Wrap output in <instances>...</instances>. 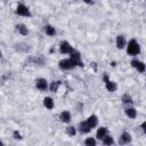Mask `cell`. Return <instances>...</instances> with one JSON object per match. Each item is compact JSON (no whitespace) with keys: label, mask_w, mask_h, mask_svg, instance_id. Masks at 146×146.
I'll list each match as a JSON object with an SVG mask.
<instances>
[{"label":"cell","mask_w":146,"mask_h":146,"mask_svg":"<svg viewBox=\"0 0 146 146\" xmlns=\"http://www.w3.org/2000/svg\"><path fill=\"white\" fill-rule=\"evenodd\" d=\"M127 52H128V55H130V56H137V55L140 52V46H139V43H138L135 39H131V40L128 42Z\"/></svg>","instance_id":"obj_1"},{"label":"cell","mask_w":146,"mask_h":146,"mask_svg":"<svg viewBox=\"0 0 146 146\" xmlns=\"http://www.w3.org/2000/svg\"><path fill=\"white\" fill-rule=\"evenodd\" d=\"M16 14L19 15V16H25V17H31V13H30V9L23 5V3H18L17 7H16Z\"/></svg>","instance_id":"obj_2"},{"label":"cell","mask_w":146,"mask_h":146,"mask_svg":"<svg viewBox=\"0 0 146 146\" xmlns=\"http://www.w3.org/2000/svg\"><path fill=\"white\" fill-rule=\"evenodd\" d=\"M58 66H59L60 70H71L73 67H75L76 65L74 64V62L71 58H68V59H62V60H59Z\"/></svg>","instance_id":"obj_3"},{"label":"cell","mask_w":146,"mask_h":146,"mask_svg":"<svg viewBox=\"0 0 146 146\" xmlns=\"http://www.w3.org/2000/svg\"><path fill=\"white\" fill-rule=\"evenodd\" d=\"M73 47L67 42V41H62L60 42V46H59V51L62 54H71L73 51Z\"/></svg>","instance_id":"obj_4"},{"label":"cell","mask_w":146,"mask_h":146,"mask_svg":"<svg viewBox=\"0 0 146 146\" xmlns=\"http://www.w3.org/2000/svg\"><path fill=\"white\" fill-rule=\"evenodd\" d=\"M131 66L135 67L139 73H144L145 70H146V65H145L143 62L138 60V59H132V60H131Z\"/></svg>","instance_id":"obj_5"},{"label":"cell","mask_w":146,"mask_h":146,"mask_svg":"<svg viewBox=\"0 0 146 146\" xmlns=\"http://www.w3.org/2000/svg\"><path fill=\"white\" fill-rule=\"evenodd\" d=\"M70 55H71V59L74 62V64H75L76 66H83V63L81 62V55H80L79 51L73 50Z\"/></svg>","instance_id":"obj_6"},{"label":"cell","mask_w":146,"mask_h":146,"mask_svg":"<svg viewBox=\"0 0 146 146\" xmlns=\"http://www.w3.org/2000/svg\"><path fill=\"white\" fill-rule=\"evenodd\" d=\"M35 87H36L39 90H41V91H46L47 88H48L47 80H46V79H42V78L38 79V80L35 81Z\"/></svg>","instance_id":"obj_7"},{"label":"cell","mask_w":146,"mask_h":146,"mask_svg":"<svg viewBox=\"0 0 146 146\" xmlns=\"http://www.w3.org/2000/svg\"><path fill=\"white\" fill-rule=\"evenodd\" d=\"M79 130H80L81 133H88V132H90L91 127L89 125V123L87 121H82L79 124Z\"/></svg>","instance_id":"obj_8"},{"label":"cell","mask_w":146,"mask_h":146,"mask_svg":"<svg viewBox=\"0 0 146 146\" xmlns=\"http://www.w3.org/2000/svg\"><path fill=\"white\" fill-rule=\"evenodd\" d=\"M119 143H120L121 145H125V144L131 143V136H130V133H128V132H123V133L121 135V137H120Z\"/></svg>","instance_id":"obj_9"},{"label":"cell","mask_w":146,"mask_h":146,"mask_svg":"<svg viewBox=\"0 0 146 146\" xmlns=\"http://www.w3.org/2000/svg\"><path fill=\"white\" fill-rule=\"evenodd\" d=\"M59 119L62 122L64 123H68L71 121V113L68 111H63L60 114H59Z\"/></svg>","instance_id":"obj_10"},{"label":"cell","mask_w":146,"mask_h":146,"mask_svg":"<svg viewBox=\"0 0 146 146\" xmlns=\"http://www.w3.org/2000/svg\"><path fill=\"white\" fill-rule=\"evenodd\" d=\"M105 87H106L107 91H110V92H114V91L116 90V88H117L116 83H115L114 81H110V80L105 82Z\"/></svg>","instance_id":"obj_11"},{"label":"cell","mask_w":146,"mask_h":146,"mask_svg":"<svg viewBox=\"0 0 146 146\" xmlns=\"http://www.w3.org/2000/svg\"><path fill=\"white\" fill-rule=\"evenodd\" d=\"M106 135H107V128H106V127H100V128H98V130H97V132H96V137H97L98 139H103Z\"/></svg>","instance_id":"obj_12"},{"label":"cell","mask_w":146,"mask_h":146,"mask_svg":"<svg viewBox=\"0 0 146 146\" xmlns=\"http://www.w3.org/2000/svg\"><path fill=\"white\" fill-rule=\"evenodd\" d=\"M16 31L18 33H21L22 35H27L29 34V30L24 24H17L16 25Z\"/></svg>","instance_id":"obj_13"},{"label":"cell","mask_w":146,"mask_h":146,"mask_svg":"<svg viewBox=\"0 0 146 146\" xmlns=\"http://www.w3.org/2000/svg\"><path fill=\"white\" fill-rule=\"evenodd\" d=\"M115 42H116V47H117L119 49H123L124 46H125V39H124L123 35H117Z\"/></svg>","instance_id":"obj_14"},{"label":"cell","mask_w":146,"mask_h":146,"mask_svg":"<svg viewBox=\"0 0 146 146\" xmlns=\"http://www.w3.org/2000/svg\"><path fill=\"white\" fill-rule=\"evenodd\" d=\"M87 122L89 123V125L91 127V129H94V128L97 127V124H98V119H97L96 115H90V116L88 117Z\"/></svg>","instance_id":"obj_15"},{"label":"cell","mask_w":146,"mask_h":146,"mask_svg":"<svg viewBox=\"0 0 146 146\" xmlns=\"http://www.w3.org/2000/svg\"><path fill=\"white\" fill-rule=\"evenodd\" d=\"M43 105H44L46 108L52 110V108H54V100H52V98H51V97H46V98L43 99Z\"/></svg>","instance_id":"obj_16"},{"label":"cell","mask_w":146,"mask_h":146,"mask_svg":"<svg viewBox=\"0 0 146 146\" xmlns=\"http://www.w3.org/2000/svg\"><path fill=\"white\" fill-rule=\"evenodd\" d=\"M125 115L130 119H135L137 115V112L133 107H129V108H125Z\"/></svg>","instance_id":"obj_17"},{"label":"cell","mask_w":146,"mask_h":146,"mask_svg":"<svg viewBox=\"0 0 146 146\" xmlns=\"http://www.w3.org/2000/svg\"><path fill=\"white\" fill-rule=\"evenodd\" d=\"M44 32H46V34L49 35V36H52V35L56 34V30H55V27H52L51 25H46V26H44Z\"/></svg>","instance_id":"obj_18"},{"label":"cell","mask_w":146,"mask_h":146,"mask_svg":"<svg viewBox=\"0 0 146 146\" xmlns=\"http://www.w3.org/2000/svg\"><path fill=\"white\" fill-rule=\"evenodd\" d=\"M60 84H62V82H60L59 80H57V81H52L51 84H50V87H49L50 91H51V92H56V91L58 90V88H59Z\"/></svg>","instance_id":"obj_19"},{"label":"cell","mask_w":146,"mask_h":146,"mask_svg":"<svg viewBox=\"0 0 146 146\" xmlns=\"http://www.w3.org/2000/svg\"><path fill=\"white\" fill-rule=\"evenodd\" d=\"M122 103L123 104H132L133 103V100H132V98H131V96L130 95H128V94H124L123 96H122Z\"/></svg>","instance_id":"obj_20"},{"label":"cell","mask_w":146,"mask_h":146,"mask_svg":"<svg viewBox=\"0 0 146 146\" xmlns=\"http://www.w3.org/2000/svg\"><path fill=\"white\" fill-rule=\"evenodd\" d=\"M103 144H104V145H113V144H114L113 137H112V136L106 135V136L103 138Z\"/></svg>","instance_id":"obj_21"},{"label":"cell","mask_w":146,"mask_h":146,"mask_svg":"<svg viewBox=\"0 0 146 146\" xmlns=\"http://www.w3.org/2000/svg\"><path fill=\"white\" fill-rule=\"evenodd\" d=\"M66 132H67V135H68V136H71V137L75 136V133H76L75 128H74V127H72V125H68V127L66 128Z\"/></svg>","instance_id":"obj_22"},{"label":"cell","mask_w":146,"mask_h":146,"mask_svg":"<svg viewBox=\"0 0 146 146\" xmlns=\"http://www.w3.org/2000/svg\"><path fill=\"white\" fill-rule=\"evenodd\" d=\"M84 144H86L87 146H95V145H96V140L90 137V138H87V139L84 140Z\"/></svg>","instance_id":"obj_23"},{"label":"cell","mask_w":146,"mask_h":146,"mask_svg":"<svg viewBox=\"0 0 146 146\" xmlns=\"http://www.w3.org/2000/svg\"><path fill=\"white\" fill-rule=\"evenodd\" d=\"M14 138L15 139H22V136H21V133L18 132V131H14Z\"/></svg>","instance_id":"obj_24"},{"label":"cell","mask_w":146,"mask_h":146,"mask_svg":"<svg viewBox=\"0 0 146 146\" xmlns=\"http://www.w3.org/2000/svg\"><path fill=\"white\" fill-rule=\"evenodd\" d=\"M140 128L143 129V131H144V132H146V121L141 123V125H140Z\"/></svg>","instance_id":"obj_25"},{"label":"cell","mask_w":146,"mask_h":146,"mask_svg":"<svg viewBox=\"0 0 146 146\" xmlns=\"http://www.w3.org/2000/svg\"><path fill=\"white\" fill-rule=\"evenodd\" d=\"M86 3H92V0H83Z\"/></svg>","instance_id":"obj_26"},{"label":"cell","mask_w":146,"mask_h":146,"mask_svg":"<svg viewBox=\"0 0 146 146\" xmlns=\"http://www.w3.org/2000/svg\"><path fill=\"white\" fill-rule=\"evenodd\" d=\"M145 1H146V0H145Z\"/></svg>","instance_id":"obj_27"}]
</instances>
